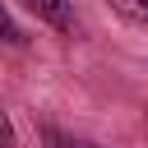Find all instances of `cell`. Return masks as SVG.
Masks as SVG:
<instances>
[{"mask_svg":"<svg viewBox=\"0 0 148 148\" xmlns=\"http://www.w3.org/2000/svg\"><path fill=\"white\" fill-rule=\"evenodd\" d=\"M69 148H88V143H69Z\"/></svg>","mask_w":148,"mask_h":148,"instance_id":"obj_5","label":"cell"},{"mask_svg":"<svg viewBox=\"0 0 148 148\" xmlns=\"http://www.w3.org/2000/svg\"><path fill=\"white\" fill-rule=\"evenodd\" d=\"M0 42H9V46H23V28L9 18V9L0 5Z\"/></svg>","mask_w":148,"mask_h":148,"instance_id":"obj_3","label":"cell"},{"mask_svg":"<svg viewBox=\"0 0 148 148\" xmlns=\"http://www.w3.org/2000/svg\"><path fill=\"white\" fill-rule=\"evenodd\" d=\"M42 23H51L56 32H74V9H69V0H23Z\"/></svg>","mask_w":148,"mask_h":148,"instance_id":"obj_1","label":"cell"},{"mask_svg":"<svg viewBox=\"0 0 148 148\" xmlns=\"http://www.w3.org/2000/svg\"><path fill=\"white\" fill-rule=\"evenodd\" d=\"M116 14H125L130 23H148V0H111Z\"/></svg>","mask_w":148,"mask_h":148,"instance_id":"obj_2","label":"cell"},{"mask_svg":"<svg viewBox=\"0 0 148 148\" xmlns=\"http://www.w3.org/2000/svg\"><path fill=\"white\" fill-rule=\"evenodd\" d=\"M0 143H9V120L0 116Z\"/></svg>","mask_w":148,"mask_h":148,"instance_id":"obj_4","label":"cell"}]
</instances>
